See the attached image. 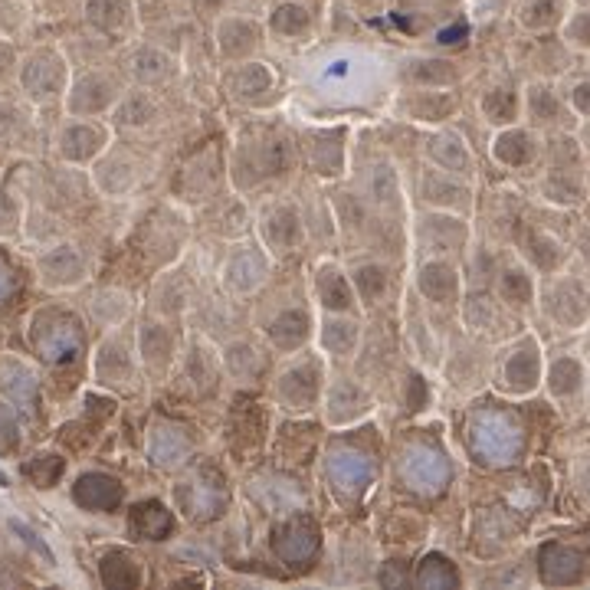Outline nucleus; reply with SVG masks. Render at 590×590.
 <instances>
[{
  "label": "nucleus",
  "instance_id": "1",
  "mask_svg": "<svg viewBox=\"0 0 590 590\" xmlns=\"http://www.w3.org/2000/svg\"><path fill=\"white\" fill-rule=\"evenodd\" d=\"M466 443L476 463L489 469H502L518 463L525 453V430L509 410L499 407H476L466 420Z\"/></svg>",
  "mask_w": 590,
  "mask_h": 590
},
{
  "label": "nucleus",
  "instance_id": "2",
  "mask_svg": "<svg viewBox=\"0 0 590 590\" xmlns=\"http://www.w3.org/2000/svg\"><path fill=\"white\" fill-rule=\"evenodd\" d=\"M322 472H325V486L332 492V499L341 509H354V505H361L368 499V492L377 479V463L364 446L335 440V443H328V450L322 456Z\"/></svg>",
  "mask_w": 590,
  "mask_h": 590
},
{
  "label": "nucleus",
  "instance_id": "3",
  "mask_svg": "<svg viewBox=\"0 0 590 590\" xmlns=\"http://www.w3.org/2000/svg\"><path fill=\"white\" fill-rule=\"evenodd\" d=\"M328 374H325V358L318 354H289V361L273 374L269 381V397L273 404L302 417V413H312L322 404Z\"/></svg>",
  "mask_w": 590,
  "mask_h": 590
},
{
  "label": "nucleus",
  "instance_id": "4",
  "mask_svg": "<svg viewBox=\"0 0 590 590\" xmlns=\"http://www.w3.org/2000/svg\"><path fill=\"white\" fill-rule=\"evenodd\" d=\"M171 499H174V512L181 518H187V522H194V525H210L227 515L230 486L217 466L200 463L187 472V476L174 482Z\"/></svg>",
  "mask_w": 590,
  "mask_h": 590
},
{
  "label": "nucleus",
  "instance_id": "5",
  "mask_svg": "<svg viewBox=\"0 0 590 590\" xmlns=\"http://www.w3.org/2000/svg\"><path fill=\"white\" fill-rule=\"evenodd\" d=\"M397 482L420 499H440L453 482V463L443 446L430 440H410L397 453Z\"/></svg>",
  "mask_w": 590,
  "mask_h": 590
},
{
  "label": "nucleus",
  "instance_id": "6",
  "mask_svg": "<svg viewBox=\"0 0 590 590\" xmlns=\"http://www.w3.org/2000/svg\"><path fill=\"white\" fill-rule=\"evenodd\" d=\"M273 276V253L259 240H236L220 263L217 282L230 299H253Z\"/></svg>",
  "mask_w": 590,
  "mask_h": 590
},
{
  "label": "nucleus",
  "instance_id": "7",
  "mask_svg": "<svg viewBox=\"0 0 590 590\" xmlns=\"http://www.w3.org/2000/svg\"><path fill=\"white\" fill-rule=\"evenodd\" d=\"M289 168H292V148L279 135L240 141V148L230 158V177L240 191L259 187L269 177H282Z\"/></svg>",
  "mask_w": 590,
  "mask_h": 590
},
{
  "label": "nucleus",
  "instance_id": "8",
  "mask_svg": "<svg viewBox=\"0 0 590 590\" xmlns=\"http://www.w3.org/2000/svg\"><path fill=\"white\" fill-rule=\"evenodd\" d=\"M374 394L364 387L358 377L351 374H338V377H328L325 384V394H322V423L328 430H354L361 427L364 420L374 413Z\"/></svg>",
  "mask_w": 590,
  "mask_h": 590
},
{
  "label": "nucleus",
  "instance_id": "9",
  "mask_svg": "<svg viewBox=\"0 0 590 590\" xmlns=\"http://www.w3.org/2000/svg\"><path fill=\"white\" fill-rule=\"evenodd\" d=\"M30 345L46 364H66L82 351V325L63 309H43L30 322Z\"/></svg>",
  "mask_w": 590,
  "mask_h": 590
},
{
  "label": "nucleus",
  "instance_id": "10",
  "mask_svg": "<svg viewBox=\"0 0 590 590\" xmlns=\"http://www.w3.org/2000/svg\"><path fill=\"white\" fill-rule=\"evenodd\" d=\"M256 240L273 253V259L302 250L305 240H309V227H305L302 210L292 200H273V204H266L256 217Z\"/></svg>",
  "mask_w": 590,
  "mask_h": 590
},
{
  "label": "nucleus",
  "instance_id": "11",
  "mask_svg": "<svg viewBox=\"0 0 590 590\" xmlns=\"http://www.w3.org/2000/svg\"><path fill=\"white\" fill-rule=\"evenodd\" d=\"M269 548H273L276 561H282L286 568H309L322 551V528L312 515L292 512L273 528L269 535Z\"/></svg>",
  "mask_w": 590,
  "mask_h": 590
},
{
  "label": "nucleus",
  "instance_id": "12",
  "mask_svg": "<svg viewBox=\"0 0 590 590\" xmlns=\"http://www.w3.org/2000/svg\"><path fill=\"white\" fill-rule=\"evenodd\" d=\"M145 456L148 463L161 472H177L191 463L194 456V433L187 423H177L171 417H161L148 427L145 436Z\"/></svg>",
  "mask_w": 590,
  "mask_h": 590
},
{
  "label": "nucleus",
  "instance_id": "13",
  "mask_svg": "<svg viewBox=\"0 0 590 590\" xmlns=\"http://www.w3.org/2000/svg\"><path fill=\"white\" fill-rule=\"evenodd\" d=\"M364 325L358 312H318L315 318V348L325 361H354L361 351Z\"/></svg>",
  "mask_w": 590,
  "mask_h": 590
},
{
  "label": "nucleus",
  "instance_id": "14",
  "mask_svg": "<svg viewBox=\"0 0 590 590\" xmlns=\"http://www.w3.org/2000/svg\"><path fill=\"white\" fill-rule=\"evenodd\" d=\"M302 155L309 171L335 181L348 171V128L328 125V128H309L302 135Z\"/></svg>",
  "mask_w": 590,
  "mask_h": 590
},
{
  "label": "nucleus",
  "instance_id": "15",
  "mask_svg": "<svg viewBox=\"0 0 590 590\" xmlns=\"http://www.w3.org/2000/svg\"><path fill=\"white\" fill-rule=\"evenodd\" d=\"M413 292L420 302L450 309L463 295V276L450 256H423V263L413 269Z\"/></svg>",
  "mask_w": 590,
  "mask_h": 590
},
{
  "label": "nucleus",
  "instance_id": "16",
  "mask_svg": "<svg viewBox=\"0 0 590 590\" xmlns=\"http://www.w3.org/2000/svg\"><path fill=\"white\" fill-rule=\"evenodd\" d=\"M394 115L404 118V122L413 125H430L440 128L446 125L459 109V99L453 96L450 89H427V86H410L404 92H397L394 99Z\"/></svg>",
  "mask_w": 590,
  "mask_h": 590
},
{
  "label": "nucleus",
  "instance_id": "17",
  "mask_svg": "<svg viewBox=\"0 0 590 590\" xmlns=\"http://www.w3.org/2000/svg\"><path fill=\"white\" fill-rule=\"evenodd\" d=\"M541 374H545V361H541L538 341L522 338L518 345H512L509 351L502 354L499 371H495V384H499L505 394L522 397L528 391H535Z\"/></svg>",
  "mask_w": 590,
  "mask_h": 590
},
{
  "label": "nucleus",
  "instance_id": "18",
  "mask_svg": "<svg viewBox=\"0 0 590 590\" xmlns=\"http://www.w3.org/2000/svg\"><path fill=\"white\" fill-rule=\"evenodd\" d=\"M266 345L276 354H299L315 341V315L302 305H289L279 309L276 315H269V322L263 325Z\"/></svg>",
  "mask_w": 590,
  "mask_h": 590
},
{
  "label": "nucleus",
  "instance_id": "19",
  "mask_svg": "<svg viewBox=\"0 0 590 590\" xmlns=\"http://www.w3.org/2000/svg\"><path fill=\"white\" fill-rule=\"evenodd\" d=\"M420 204L427 210L466 214V210L472 207V187H469L466 177L427 164L423 174H420Z\"/></svg>",
  "mask_w": 590,
  "mask_h": 590
},
{
  "label": "nucleus",
  "instance_id": "20",
  "mask_svg": "<svg viewBox=\"0 0 590 590\" xmlns=\"http://www.w3.org/2000/svg\"><path fill=\"white\" fill-rule=\"evenodd\" d=\"M312 302L318 312H358L361 302L354 295L351 273L345 266L322 259L312 269Z\"/></svg>",
  "mask_w": 590,
  "mask_h": 590
},
{
  "label": "nucleus",
  "instance_id": "21",
  "mask_svg": "<svg viewBox=\"0 0 590 590\" xmlns=\"http://www.w3.org/2000/svg\"><path fill=\"white\" fill-rule=\"evenodd\" d=\"M469 227L463 214H446V210H427L417 223V243L423 256H453L466 246Z\"/></svg>",
  "mask_w": 590,
  "mask_h": 590
},
{
  "label": "nucleus",
  "instance_id": "22",
  "mask_svg": "<svg viewBox=\"0 0 590 590\" xmlns=\"http://www.w3.org/2000/svg\"><path fill=\"white\" fill-rule=\"evenodd\" d=\"M220 371L227 374L230 381H236V384L253 387L259 381H266V374H269V354L259 348V345H253V341L233 338L220 351Z\"/></svg>",
  "mask_w": 590,
  "mask_h": 590
},
{
  "label": "nucleus",
  "instance_id": "23",
  "mask_svg": "<svg viewBox=\"0 0 590 590\" xmlns=\"http://www.w3.org/2000/svg\"><path fill=\"white\" fill-rule=\"evenodd\" d=\"M20 86L30 99L50 102L66 89V66L56 53H33L20 69Z\"/></svg>",
  "mask_w": 590,
  "mask_h": 590
},
{
  "label": "nucleus",
  "instance_id": "24",
  "mask_svg": "<svg viewBox=\"0 0 590 590\" xmlns=\"http://www.w3.org/2000/svg\"><path fill=\"white\" fill-rule=\"evenodd\" d=\"M423 155H427V164H433V168L459 174V177H466V181L472 177V171H476V161H472V151L463 141V135H456L443 125L433 128V135L427 138V145H423Z\"/></svg>",
  "mask_w": 590,
  "mask_h": 590
},
{
  "label": "nucleus",
  "instance_id": "25",
  "mask_svg": "<svg viewBox=\"0 0 590 590\" xmlns=\"http://www.w3.org/2000/svg\"><path fill=\"white\" fill-rule=\"evenodd\" d=\"M227 92L233 102L240 105H263L269 96L276 92V73L273 66L259 63V59H246L230 73L227 79Z\"/></svg>",
  "mask_w": 590,
  "mask_h": 590
},
{
  "label": "nucleus",
  "instance_id": "26",
  "mask_svg": "<svg viewBox=\"0 0 590 590\" xmlns=\"http://www.w3.org/2000/svg\"><path fill=\"white\" fill-rule=\"evenodd\" d=\"M538 574H541V581L551 587H568L587 574V558L571 545L548 541V545H541L538 551Z\"/></svg>",
  "mask_w": 590,
  "mask_h": 590
},
{
  "label": "nucleus",
  "instance_id": "27",
  "mask_svg": "<svg viewBox=\"0 0 590 590\" xmlns=\"http://www.w3.org/2000/svg\"><path fill=\"white\" fill-rule=\"evenodd\" d=\"M545 312L551 322H558L564 328H577L587 322L590 312V295L584 292L581 282L574 279H558L551 282L545 292Z\"/></svg>",
  "mask_w": 590,
  "mask_h": 590
},
{
  "label": "nucleus",
  "instance_id": "28",
  "mask_svg": "<svg viewBox=\"0 0 590 590\" xmlns=\"http://www.w3.org/2000/svg\"><path fill=\"white\" fill-rule=\"evenodd\" d=\"M115 102H118L115 82L109 76H102V73H86L82 79H76L73 89H69L66 109H69V115H76V118H92V115L109 112Z\"/></svg>",
  "mask_w": 590,
  "mask_h": 590
},
{
  "label": "nucleus",
  "instance_id": "29",
  "mask_svg": "<svg viewBox=\"0 0 590 590\" xmlns=\"http://www.w3.org/2000/svg\"><path fill=\"white\" fill-rule=\"evenodd\" d=\"M73 502L86 512H115L125 502V486L109 472H82L73 486Z\"/></svg>",
  "mask_w": 590,
  "mask_h": 590
},
{
  "label": "nucleus",
  "instance_id": "30",
  "mask_svg": "<svg viewBox=\"0 0 590 590\" xmlns=\"http://www.w3.org/2000/svg\"><path fill=\"white\" fill-rule=\"evenodd\" d=\"M0 394H4L10 407H17L23 413L37 410L40 381L30 364H23L20 358H0Z\"/></svg>",
  "mask_w": 590,
  "mask_h": 590
},
{
  "label": "nucleus",
  "instance_id": "31",
  "mask_svg": "<svg viewBox=\"0 0 590 590\" xmlns=\"http://www.w3.org/2000/svg\"><path fill=\"white\" fill-rule=\"evenodd\" d=\"M128 531L141 541H168L177 531V512L174 505L161 499H141L128 512Z\"/></svg>",
  "mask_w": 590,
  "mask_h": 590
},
{
  "label": "nucleus",
  "instance_id": "32",
  "mask_svg": "<svg viewBox=\"0 0 590 590\" xmlns=\"http://www.w3.org/2000/svg\"><path fill=\"white\" fill-rule=\"evenodd\" d=\"M99 581L112 590H135L145 584V564L128 548H109L99 558Z\"/></svg>",
  "mask_w": 590,
  "mask_h": 590
},
{
  "label": "nucleus",
  "instance_id": "33",
  "mask_svg": "<svg viewBox=\"0 0 590 590\" xmlns=\"http://www.w3.org/2000/svg\"><path fill=\"white\" fill-rule=\"evenodd\" d=\"M138 354H141V364L151 371V374H168V368L177 358V338L168 325H158V322H148L141 325V338H138Z\"/></svg>",
  "mask_w": 590,
  "mask_h": 590
},
{
  "label": "nucleus",
  "instance_id": "34",
  "mask_svg": "<svg viewBox=\"0 0 590 590\" xmlns=\"http://www.w3.org/2000/svg\"><path fill=\"white\" fill-rule=\"evenodd\" d=\"M40 276L50 289H69L86 279V263L76 246H53L40 256Z\"/></svg>",
  "mask_w": 590,
  "mask_h": 590
},
{
  "label": "nucleus",
  "instance_id": "35",
  "mask_svg": "<svg viewBox=\"0 0 590 590\" xmlns=\"http://www.w3.org/2000/svg\"><path fill=\"white\" fill-rule=\"evenodd\" d=\"M348 273H351V286H354V295H358L361 309L381 305L387 295H391V269H387L381 259H361Z\"/></svg>",
  "mask_w": 590,
  "mask_h": 590
},
{
  "label": "nucleus",
  "instance_id": "36",
  "mask_svg": "<svg viewBox=\"0 0 590 590\" xmlns=\"http://www.w3.org/2000/svg\"><path fill=\"white\" fill-rule=\"evenodd\" d=\"M217 50L223 59H233V63H246L256 50H259V27L253 20H240V17H227L220 20L217 27Z\"/></svg>",
  "mask_w": 590,
  "mask_h": 590
},
{
  "label": "nucleus",
  "instance_id": "37",
  "mask_svg": "<svg viewBox=\"0 0 590 590\" xmlns=\"http://www.w3.org/2000/svg\"><path fill=\"white\" fill-rule=\"evenodd\" d=\"M538 155V141L531 132H525V128H512L505 125L499 135L492 138V158L502 164V168H528L531 161H535Z\"/></svg>",
  "mask_w": 590,
  "mask_h": 590
},
{
  "label": "nucleus",
  "instance_id": "38",
  "mask_svg": "<svg viewBox=\"0 0 590 590\" xmlns=\"http://www.w3.org/2000/svg\"><path fill=\"white\" fill-rule=\"evenodd\" d=\"M410 584L417 590H453L463 584V577H459V568L446 558L443 551H427L417 564H413Z\"/></svg>",
  "mask_w": 590,
  "mask_h": 590
},
{
  "label": "nucleus",
  "instance_id": "39",
  "mask_svg": "<svg viewBox=\"0 0 590 590\" xmlns=\"http://www.w3.org/2000/svg\"><path fill=\"white\" fill-rule=\"evenodd\" d=\"M102 148H105V132L92 122H73L59 135V155L73 164L92 161L96 155H102Z\"/></svg>",
  "mask_w": 590,
  "mask_h": 590
},
{
  "label": "nucleus",
  "instance_id": "40",
  "mask_svg": "<svg viewBox=\"0 0 590 590\" xmlns=\"http://www.w3.org/2000/svg\"><path fill=\"white\" fill-rule=\"evenodd\" d=\"M128 69H132V76L141 86H161V82H171L177 76V59L158 50V46H141Z\"/></svg>",
  "mask_w": 590,
  "mask_h": 590
},
{
  "label": "nucleus",
  "instance_id": "41",
  "mask_svg": "<svg viewBox=\"0 0 590 590\" xmlns=\"http://www.w3.org/2000/svg\"><path fill=\"white\" fill-rule=\"evenodd\" d=\"M96 377L102 384H132L135 361L118 338H109L96 354Z\"/></svg>",
  "mask_w": 590,
  "mask_h": 590
},
{
  "label": "nucleus",
  "instance_id": "42",
  "mask_svg": "<svg viewBox=\"0 0 590 590\" xmlns=\"http://www.w3.org/2000/svg\"><path fill=\"white\" fill-rule=\"evenodd\" d=\"M404 79L410 86H427V89H450L456 73L450 69V63H443V59H410L404 66Z\"/></svg>",
  "mask_w": 590,
  "mask_h": 590
},
{
  "label": "nucleus",
  "instance_id": "43",
  "mask_svg": "<svg viewBox=\"0 0 590 590\" xmlns=\"http://www.w3.org/2000/svg\"><path fill=\"white\" fill-rule=\"evenodd\" d=\"M584 384V364L577 358H558L548 364V391L551 397H574Z\"/></svg>",
  "mask_w": 590,
  "mask_h": 590
},
{
  "label": "nucleus",
  "instance_id": "44",
  "mask_svg": "<svg viewBox=\"0 0 590 590\" xmlns=\"http://www.w3.org/2000/svg\"><path fill=\"white\" fill-rule=\"evenodd\" d=\"M495 289H499V299L502 305H528L531 299H535V282H531V276L525 273L522 266H509L499 273V282H495Z\"/></svg>",
  "mask_w": 590,
  "mask_h": 590
},
{
  "label": "nucleus",
  "instance_id": "45",
  "mask_svg": "<svg viewBox=\"0 0 590 590\" xmlns=\"http://www.w3.org/2000/svg\"><path fill=\"white\" fill-rule=\"evenodd\" d=\"M479 109H482V115L489 118L492 125H512L515 118H518V99L512 96L509 89H492V92H486V96L479 99Z\"/></svg>",
  "mask_w": 590,
  "mask_h": 590
},
{
  "label": "nucleus",
  "instance_id": "46",
  "mask_svg": "<svg viewBox=\"0 0 590 590\" xmlns=\"http://www.w3.org/2000/svg\"><path fill=\"white\" fill-rule=\"evenodd\" d=\"M63 456H56V453H40V456H33L27 466H23V472H27V479L33 482L37 489H53L59 476H63Z\"/></svg>",
  "mask_w": 590,
  "mask_h": 590
},
{
  "label": "nucleus",
  "instance_id": "47",
  "mask_svg": "<svg viewBox=\"0 0 590 590\" xmlns=\"http://www.w3.org/2000/svg\"><path fill=\"white\" fill-rule=\"evenodd\" d=\"M269 27H273L279 37H302V33H309L312 17H309V10L299 4H282V7H276Z\"/></svg>",
  "mask_w": 590,
  "mask_h": 590
},
{
  "label": "nucleus",
  "instance_id": "48",
  "mask_svg": "<svg viewBox=\"0 0 590 590\" xmlns=\"http://www.w3.org/2000/svg\"><path fill=\"white\" fill-rule=\"evenodd\" d=\"M525 246H528V250H525L528 263L535 266V269H545V273H551V269H558V263L564 259L561 246L554 243L551 236H545V233H531Z\"/></svg>",
  "mask_w": 590,
  "mask_h": 590
},
{
  "label": "nucleus",
  "instance_id": "49",
  "mask_svg": "<svg viewBox=\"0 0 590 590\" xmlns=\"http://www.w3.org/2000/svg\"><path fill=\"white\" fill-rule=\"evenodd\" d=\"M155 115H158V105L151 102V99L145 96V92H138V96L118 102L115 122H118V125H128V128H138V125H148Z\"/></svg>",
  "mask_w": 590,
  "mask_h": 590
},
{
  "label": "nucleus",
  "instance_id": "50",
  "mask_svg": "<svg viewBox=\"0 0 590 590\" xmlns=\"http://www.w3.org/2000/svg\"><path fill=\"white\" fill-rule=\"evenodd\" d=\"M397 200V177L391 168H374V177L368 181V204L374 207H391Z\"/></svg>",
  "mask_w": 590,
  "mask_h": 590
},
{
  "label": "nucleus",
  "instance_id": "51",
  "mask_svg": "<svg viewBox=\"0 0 590 590\" xmlns=\"http://www.w3.org/2000/svg\"><path fill=\"white\" fill-rule=\"evenodd\" d=\"M525 109L531 118H538V122H554V118H561V102L554 99L548 89H528Z\"/></svg>",
  "mask_w": 590,
  "mask_h": 590
},
{
  "label": "nucleus",
  "instance_id": "52",
  "mask_svg": "<svg viewBox=\"0 0 590 590\" xmlns=\"http://www.w3.org/2000/svg\"><path fill=\"white\" fill-rule=\"evenodd\" d=\"M545 194L554 204H574V200H581V187H577L571 177H548Z\"/></svg>",
  "mask_w": 590,
  "mask_h": 590
},
{
  "label": "nucleus",
  "instance_id": "53",
  "mask_svg": "<svg viewBox=\"0 0 590 590\" xmlns=\"http://www.w3.org/2000/svg\"><path fill=\"white\" fill-rule=\"evenodd\" d=\"M427 404H430L427 381H423L420 374H410L407 377V410L410 413H420V410H427Z\"/></svg>",
  "mask_w": 590,
  "mask_h": 590
},
{
  "label": "nucleus",
  "instance_id": "54",
  "mask_svg": "<svg viewBox=\"0 0 590 590\" xmlns=\"http://www.w3.org/2000/svg\"><path fill=\"white\" fill-rule=\"evenodd\" d=\"M17 443V413L0 404V446Z\"/></svg>",
  "mask_w": 590,
  "mask_h": 590
},
{
  "label": "nucleus",
  "instance_id": "55",
  "mask_svg": "<svg viewBox=\"0 0 590 590\" xmlns=\"http://www.w3.org/2000/svg\"><path fill=\"white\" fill-rule=\"evenodd\" d=\"M10 528H14L17 531V535L23 538V545H30L33 551H37L40 554V558H46V561H53V554H50V548H46L43 545V541H40V535H37V531H30L27 525H23V522H17V518H14V522H10Z\"/></svg>",
  "mask_w": 590,
  "mask_h": 590
},
{
  "label": "nucleus",
  "instance_id": "56",
  "mask_svg": "<svg viewBox=\"0 0 590 590\" xmlns=\"http://www.w3.org/2000/svg\"><path fill=\"white\" fill-rule=\"evenodd\" d=\"M568 37H571L577 46H584V50H590V14L574 17V23L568 27Z\"/></svg>",
  "mask_w": 590,
  "mask_h": 590
},
{
  "label": "nucleus",
  "instance_id": "57",
  "mask_svg": "<svg viewBox=\"0 0 590 590\" xmlns=\"http://www.w3.org/2000/svg\"><path fill=\"white\" fill-rule=\"evenodd\" d=\"M571 105H574L577 115L590 118V79H587V82H577V86H574V92H571Z\"/></svg>",
  "mask_w": 590,
  "mask_h": 590
},
{
  "label": "nucleus",
  "instance_id": "58",
  "mask_svg": "<svg viewBox=\"0 0 590 590\" xmlns=\"http://www.w3.org/2000/svg\"><path fill=\"white\" fill-rule=\"evenodd\" d=\"M17 289V276H14V269H10L4 259H0V302L7 299L10 292Z\"/></svg>",
  "mask_w": 590,
  "mask_h": 590
},
{
  "label": "nucleus",
  "instance_id": "59",
  "mask_svg": "<svg viewBox=\"0 0 590 590\" xmlns=\"http://www.w3.org/2000/svg\"><path fill=\"white\" fill-rule=\"evenodd\" d=\"M14 220H17V214H14V207L7 204L4 200V194H0V230H7V227H14Z\"/></svg>",
  "mask_w": 590,
  "mask_h": 590
},
{
  "label": "nucleus",
  "instance_id": "60",
  "mask_svg": "<svg viewBox=\"0 0 590 590\" xmlns=\"http://www.w3.org/2000/svg\"><path fill=\"white\" fill-rule=\"evenodd\" d=\"M577 492H581V499L590 505V466L581 472V479H577Z\"/></svg>",
  "mask_w": 590,
  "mask_h": 590
},
{
  "label": "nucleus",
  "instance_id": "61",
  "mask_svg": "<svg viewBox=\"0 0 590 590\" xmlns=\"http://www.w3.org/2000/svg\"><path fill=\"white\" fill-rule=\"evenodd\" d=\"M0 482H4V472H0Z\"/></svg>",
  "mask_w": 590,
  "mask_h": 590
}]
</instances>
